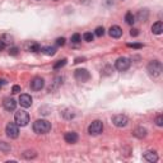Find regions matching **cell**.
Listing matches in <instances>:
<instances>
[{
	"mask_svg": "<svg viewBox=\"0 0 163 163\" xmlns=\"http://www.w3.org/2000/svg\"><path fill=\"white\" fill-rule=\"evenodd\" d=\"M51 130V124L47 120H36L33 122V131L36 134H46Z\"/></svg>",
	"mask_w": 163,
	"mask_h": 163,
	"instance_id": "6da1fadb",
	"label": "cell"
},
{
	"mask_svg": "<svg viewBox=\"0 0 163 163\" xmlns=\"http://www.w3.org/2000/svg\"><path fill=\"white\" fill-rule=\"evenodd\" d=\"M14 121L18 126H25L28 122H29V115L28 112H25V111H18V112H15L14 115Z\"/></svg>",
	"mask_w": 163,
	"mask_h": 163,
	"instance_id": "7a4b0ae2",
	"label": "cell"
},
{
	"mask_svg": "<svg viewBox=\"0 0 163 163\" xmlns=\"http://www.w3.org/2000/svg\"><path fill=\"white\" fill-rule=\"evenodd\" d=\"M147 69L152 76H158L162 73V63L158 61V60H153L148 64Z\"/></svg>",
	"mask_w": 163,
	"mask_h": 163,
	"instance_id": "3957f363",
	"label": "cell"
},
{
	"mask_svg": "<svg viewBox=\"0 0 163 163\" xmlns=\"http://www.w3.org/2000/svg\"><path fill=\"white\" fill-rule=\"evenodd\" d=\"M102 131H103V124L99 120H94L88 127V133L91 135H99Z\"/></svg>",
	"mask_w": 163,
	"mask_h": 163,
	"instance_id": "277c9868",
	"label": "cell"
},
{
	"mask_svg": "<svg viewBox=\"0 0 163 163\" xmlns=\"http://www.w3.org/2000/svg\"><path fill=\"white\" fill-rule=\"evenodd\" d=\"M5 131L10 139H15V138H18V135H19V127L15 122H9L5 127Z\"/></svg>",
	"mask_w": 163,
	"mask_h": 163,
	"instance_id": "5b68a950",
	"label": "cell"
},
{
	"mask_svg": "<svg viewBox=\"0 0 163 163\" xmlns=\"http://www.w3.org/2000/svg\"><path fill=\"white\" fill-rule=\"evenodd\" d=\"M130 65H131V61H130V59H127V57H118L116 60V64H115L116 69L118 72H125V70H127L129 68H130Z\"/></svg>",
	"mask_w": 163,
	"mask_h": 163,
	"instance_id": "8992f818",
	"label": "cell"
},
{
	"mask_svg": "<svg viewBox=\"0 0 163 163\" xmlns=\"http://www.w3.org/2000/svg\"><path fill=\"white\" fill-rule=\"evenodd\" d=\"M112 122H114V125L117 126V127H124V126L127 125L129 118H127L125 115H116V116L112 117Z\"/></svg>",
	"mask_w": 163,
	"mask_h": 163,
	"instance_id": "52a82bcc",
	"label": "cell"
},
{
	"mask_svg": "<svg viewBox=\"0 0 163 163\" xmlns=\"http://www.w3.org/2000/svg\"><path fill=\"white\" fill-rule=\"evenodd\" d=\"M91 78V75L87 69H78L75 70V79L79 82H87Z\"/></svg>",
	"mask_w": 163,
	"mask_h": 163,
	"instance_id": "ba28073f",
	"label": "cell"
},
{
	"mask_svg": "<svg viewBox=\"0 0 163 163\" xmlns=\"http://www.w3.org/2000/svg\"><path fill=\"white\" fill-rule=\"evenodd\" d=\"M45 85V80L40 78V76H36V78H33L32 82H31V89L32 91H41L44 88Z\"/></svg>",
	"mask_w": 163,
	"mask_h": 163,
	"instance_id": "9c48e42d",
	"label": "cell"
},
{
	"mask_svg": "<svg viewBox=\"0 0 163 163\" xmlns=\"http://www.w3.org/2000/svg\"><path fill=\"white\" fill-rule=\"evenodd\" d=\"M19 103H21V106L24 107V108L31 107V105H32V97L29 96V94H21V97H19Z\"/></svg>",
	"mask_w": 163,
	"mask_h": 163,
	"instance_id": "30bf717a",
	"label": "cell"
},
{
	"mask_svg": "<svg viewBox=\"0 0 163 163\" xmlns=\"http://www.w3.org/2000/svg\"><path fill=\"white\" fill-rule=\"evenodd\" d=\"M108 33H110V36L112 38H120L122 36V29L120 28L118 25H112V27L110 28Z\"/></svg>",
	"mask_w": 163,
	"mask_h": 163,
	"instance_id": "8fae6325",
	"label": "cell"
},
{
	"mask_svg": "<svg viewBox=\"0 0 163 163\" xmlns=\"http://www.w3.org/2000/svg\"><path fill=\"white\" fill-rule=\"evenodd\" d=\"M64 139L66 143H69V144H74L78 142V134L74 133V131H70V133H66L64 135Z\"/></svg>",
	"mask_w": 163,
	"mask_h": 163,
	"instance_id": "7c38bea8",
	"label": "cell"
},
{
	"mask_svg": "<svg viewBox=\"0 0 163 163\" xmlns=\"http://www.w3.org/2000/svg\"><path fill=\"white\" fill-rule=\"evenodd\" d=\"M3 105H4V108L6 111H13L17 107V102L13 98H5L4 102H3Z\"/></svg>",
	"mask_w": 163,
	"mask_h": 163,
	"instance_id": "4fadbf2b",
	"label": "cell"
},
{
	"mask_svg": "<svg viewBox=\"0 0 163 163\" xmlns=\"http://www.w3.org/2000/svg\"><path fill=\"white\" fill-rule=\"evenodd\" d=\"M144 159L145 161H148V162H150V163H154V162H157L158 161V156L156 154V152H147L144 154Z\"/></svg>",
	"mask_w": 163,
	"mask_h": 163,
	"instance_id": "5bb4252c",
	"label": "cell"
},
{
	"mask_svg": "<svg viewBox=\"0 0 163 163\" xmlns=\"http://www.w3.org/2000/svg\"><path fill=\"white\" fill-rule=\"evenodd\" d=\"M152 32L154 33V35H161V33L163 32V23L161 21L156 22L152 25Z\"/></svg>",
	"mask_w": 163,
	"mask_h": 163,
	"instance_id": "9a60e30c",
	"label": "cell"
},
{
	"mask_svg": "<svg viewBox=\"0 0 163 163\" xmlns=\"http://www.w3.org/2000/svg\"><path fill=\"white\" fill-rule=\"evenodd\" d=\"M148 15H149V12L147 9H142L138 12V14H136V18H138V21H140V22H145L148 19Z\"/></svg>",
	"mask_w": 163,
	"mask_h": 163,
	"instance_id": "2e32d148",
	"label": "cell"
},
{
	"mask_svg": "<svg viewBox=\"0 0 163 163\" xmlns=\"http://www.w3.org/2000/svg\"><path fill=\"white\" fill-rule=\"evenodd\" d=\"M134 135L136 136V138H139V139H142V138H144L145 135H147V129H144V127H136L135 130H134Z\"/></svg>",
	"mask_w": 163,
	"mask_h": 163,
	"instance_id": "e0dca14e",
	"label": "cell"
},
{
	"mask_svg": "<svg viewBox=\"0 0 163 163\" xmlns=\"http://www.w3.org/2000/svg\"><path fill=\"white\" fill-rule=\"evenodd\" d=\"M41 51L47 56H54L56 54V49L55 47H51V46H46V47H42Z\"/></svg>",
	"mask_w": 163,
	"mask_h": 163,
	"instance_id": "ac0fdd59",
	"label": "cell"
},
{
	"mask_svg": "<svg viewBox=\"0 0 163 163\" xmlns=\"http://www.w3.org/2000/svg\"><path fill=\"white\" fill-rule=\"evenodd\" d=\"M28 50L32 51V52H38V51H41V46L37 44V42H31L28 45Z\"/></svg>",
	"mask_w": 163,
	"mask_h": 163,
	"instance_id": "d6986e66",
	"label": "cell"
},
{
	"mask_svg": "<svg viewBox=\"0 0 163 163\" xmlns=\"http://www.w3.org/2000/svg\"><path fill=\"white\" fill-rule=\"evenodd\" d=\"M125 22H126L127 24H130V25L135 22V17L133 15V13H131V12H127V13L125 14Z\"/></svg>",
	"mask_w": 163,
	"mask_h": 163,
	"instance_id": "ffe728a7",
	"label": "cell"
},
{
	"mask_svg": "<svg viewBox=\"0 0 163 163\" xmlns=\"http://www.w3.org/2000/svg\"><path fill=\"white\" fill-rule=\"evenodd\" d=\"M93 33L92 32H85L84 35H83V40L85 41V42H92L93 41Z\"/></svg>",
	"mask_w": 163,
	"mask_h": 163,
	"instance_id": "44dd1931",
	"label": "cell"
},
{
	"mask_svg": "<svg viewBox=\"0 0 163 163\" xmlns=\"http://www.w3.org/2000/svg\"><path fill=\"white\" fill-rule=\"evenodd\" d=\"M65 64H66V59H61V60H59V61L54 65V69H55V70H57V69H60V68H63Z\"/></svg>",
	"mask_w": 163,
	"mask_h": 163,
	"instance_id": "7402d4cb",
	"label": "cell"
},
{
	"mask_svg": "<svg viewBox=\"0 0 163 163\" xmlns=\"http://www.w3.org/2000/svg\"><path fill=\"white\" fill-rule=\"evenodd\" d=\"M94 35L98 36V37H102L105 35V28L103 27H97L96 31H94Z\"/></svg>",
	"mask_w": 163,
	"mask_h": 163,
	"instance_id": "603a6c76",
	"label": "cell"
},
{
	"mask_svg": "<svg viewBox=\"0 0 163 163\" xmlns=\"http://www.w3.org/2000/svg\"><path fill=\"white\" fill-rule=\"evenodd\" d=\"M79 41H82V36L79 35V33H74V35L72 36V42H74V44H78Z\"/></svg>",
	"mask_w": 163,
	"mask_h": 163,
	"instance_id": "cb8c5ba5",
	"label": "cell"
},
{
	"mask_svg": "<svg viewBox=\"0 0 163 163\" xmlns=\"http://www.w3.org/2000/svg\"><path fill=\"white\" fill-rule=\"evenodd\" d=\"M2 41L4 42L5 45H6V44H10V42L13 41V37H12V36H9V35H4V36H3V38H2Z\"/></svg>",
	"mask_w": 163,
	"mask_h": 163,
	"instance_id": "d4e9b609",
	"label": "cell"
},
{
	"mask_svg": "<svg viewBox=\"0 0 163 163\" xmlns=\"http://www.w3.org/2000/svg\"><path fill=\"white\" fill-rule=\"evenodd\" d=\"M18 52H19L18 47H10L9 49V55L10 56H17V55H18Z\"/></svg>",
	"mask_w": 163,
	"mask_h": 163,
	"instance_id": "484cf974",
	"label": "cell"
},
{
	"mask_svg": "<svg viewBox=\"0 0 163 163\" xmlns=\"http://www.w3.org/2000/svg\"><path fill=\"white\" fill-rule=\"evenodd\" d=\"M56 45H57V46H64V45H65V38H64V37H59V38L56 40Z\"/></svg>",
	"mask_w": 163,
	"mask_h": 163,
	"instance_id": "4316f807",
	"label": "cell"
},
{
	"mask_svg": "<svg viewBox=\"0 0 163 163\" xmlns=\"http://www.w3.org/2000/svg\"><path fill=\"white\" fill-rule=\"evenodd\" d=\"M156 122H157V125H158V126H162V125H163V116H162V115L157 116Z\"/></svg>",
	"mask_w": 163,
	"mask_h": 163,
	"instance_id": "83f0119b",
	"label": "cell"
},
{
	"mask_svg": "<svg viewBox=\"0 0 163 163\" xmlns=\"http://www.w3.org/2000/svg\"><path fill=\"white\" fill-rule=\"evenodd\" d=\"M127 46H129V47H133V49H142V47H143L142 44H129Z\"/></svg>",
	"mask_w": 163,
	"mask_h": 163,
	"instance_id": "f1b7e54d",
	"label": "cell"
},
{
	"mask_svg": "<svg viewBox=\"0 0 163 163\" xmlns=\"http://www.w3.org/2000/svg\"><path fill=\"white\" fill-rule=\"evenodd\" d=\"M130 35H131V36H134V37H135V36H138V35H139V29L133 28V29L130 31Z\"/></svg>",
	"mask_w": 163,
	"mask_h": 163,
	"instance_id": "f546056e",
	"label": "cell"
},
{
	"mask_svg": "<svg viewBox=\"0 0 163 163\" xmlns=\"http://www.w3.org/2000/svg\"><path fill=\"white\" fill-rule=\"evenodd\" d=\"M12 92H13V93H19V92H21V87H19V85H13Z\"/></svg>",
	"mask_w": 163,
	"mask_h": 163,
	"instance_id": "4dcf8cb0",
	"label": "cell"
},
{
	"mask_svg": "<svg viewBox=\"0 0 163 163\" xmlns=\"http://www.w3.org/2000/svg\"><path fill=\"white\" fill-rule=\"evenodd\" d=\"M4 49H5V44L3 41H0V51H3Z\"/></svg>",
	"mask_w": 163,
	"mask_h": 163,
	"instance_id": "1f68e13d",
	"label": "cell"
},
{
	"mask_svg": "<svg viewBox=\"0 0 163 163\" xmlns=\"http://www.w3.org/2000/svg\"><path fill=\"white\" fill-rule=\"evenodd\" d=\"M0 148H4V142L0 143ZM8 149H10V148L9 147H5V150H8Z\"/></svg>",
	"mask_w": 163,
	"mask_h": 163,
	"instance_id": "d6a6232c",
	"label": "cell"
},
{
	"mask_svg": "<svg viewBox=\"0 0 163 163\" xmlns=\"http://www.w3.org/2000/svg\"><path fill=\"white\" fill-rule=\"evenodd\" d=\"M80 61H84V57H78V59H75V63H80Z\"/></svg>",
	"mask_w": 163,
	"mask_h": 163,
	"instance_id": "836d02e7",
	"label": "cell"
},
{
	"mask_svg": "<svg viewBox=\"0 0 163 163\" xmlns=\"http://www.w3.org/2000/svg\"><path fill=\"white\" fill-rule=\"evenodd\" d=\"M55 2H57V0H55Z\"/></svg>",
	"mask_w": 163,
	"mask_h": 163,
	"instance_id": "e575fe53",
	"label": "cell"
},
{
	"mask_svg": "<svg viewBox=\"0 0 163 163\" xmlns=\"http://www.w3.org/2000/svg\"><path fill=\"white\" fill-rule=\"evenodd\" d=\"M37 2H40V0H37Z\"/></svg>",
	"mask_w": 163,
	"mask_h": 163,
	"instance_id": "d590c367",
	"label": "cell"
}]
</instances>
